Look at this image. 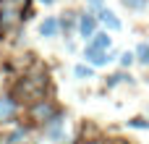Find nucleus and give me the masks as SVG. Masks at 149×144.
Returning a JSON list of instances; mask_svg holds the SVG:
<instances>
[{
	"mask_svg": "<svg viewBox=\"0 0 149 144\" xmlns=\"http://www.w3.org/2000/svg\"><path fill=\"white\" fill-rule=\"evenodd\" d=\"M31 115L37 118V121H45V123H50L58 113H55V108L50 105V102H37L34 105V110H31Z\"/></svg>",
	"mask_w": 149,
	"mask_h": 144,
	"instance_id": "1",
	"label": "nucleus"
},
{
	"mask_svg": "<svg viewBox=\"0 0 149 144\" xmlns=\"http://www.w3.org/2000/svg\"><path fill=\"white\" fill-rule=\"evenodd\" d=\"M13 115H16V102H13L10 97H3V94H0V123L10 121Z\"/></svg>",
	"mask_w": 149,
	"mask_h": 144,
	"instance_id": "2",
	"label": "nucleus"
},
{
	"mask_svg": "<svg viewBox=\"0 0 149 144\" xmlns=\"http://www.w3.org/2000/svg\"><path fill=\"white\" fill-rule=\"evenodd\" d=\"M86 60L94 63V66H105V63L110 60V55H107L105 50H97V47H89V45H86Z\"/></svg>",
	"mask_w": 149,
	"mask_h": 144,
	"instance_id": "3",
	"label": "nucleus"
},
{
	"mask_svg": "<svg viewBox=\"0 0 149 144\" xmlns=\"http://www.w3.org/2000/svg\"><path fill=\"white\" fill-rule=\"evenodd\" d=\"M58 29H60V24H58V18H47L42 26H39V31H42V37H55L58 34Z\"/></svg>",
	"mask_w": 149,
	"mask_h": 144,
	"instance_id": "4",
	"label": "nucleus"
},
{
	"mask_svg": "<svg viewBox=\"0 0 149 144\" xmlns=\"http://www.w3.org/2000/svg\"><path fill=\"white\" fill-rule=\"evenodd\" d=\"M79 31H81V37H94V18L92 16H84L79 21Z\"/></svg>",
	"mask_w": 149,
	"mask_h": 144,
	"instance_id": "5",
	"label": "nucleus"
},
{
	"mask_svg": "<svg viewBox=\"0 0 149 144\" xmlns=\"http://www.w3.org/2000/svg\"><path fill=\"white\" fill-rule=\"evenodd\" d=\"M100 16H102V21H105V26H107V29H113V31H118V29H120V21L115 18V13H110V10H102Z\"/></svg>",
	"mask_w": 149,
	"mask_h": 144,
	"instance_id": "6",
	"label": "nucleus"
},
{
	"mask_svg": "<svg viewBox=\"0 0 149 144\" xmlns=\"http://www.w3.org/2000/svg\"><path fill=\"white\" fill-rule=\"evenodd\" d=\"M89 47H97V50H107L110 47V37L102 31V34H94V39L89 42Z\"/></svg>",
	"mask_w": 149,
	"mask_h": 144,
	"instance_id": "7",
	"label": "nucleus"
},
{
	"mask_svg": "<svg viewBox=\"0 0 149 144\" xmlns=\"http://www.w3.org/2000/svg\"><path fill=\"white\" fill-rule=\"evenodd\" d=\"M136 60L141 66H149V45H139L136 47Z\"/></svg>",
	"mask_w": 149,
	"mask_h": 144,
	"instance_id": "8",
	"label": "nucleus"
},
{
	"mask_svg": "<svg viewBox=\"0 0 149 144\" xmlns=\"http://www.w3.org/2000/svg\"><path fill=\"white\" fill-rule=\"evenodd\" d=\"M24 136H26V131H24V129H18V131H13V134L8 136V144H18Z\"/></svg>",
	"mask_w": 149,
	"mask_h": 144,
	"instance_id": "9",
	"label": "nucleus"
},
{
	"mask_svg": "<svg viewBox=\"0 0 149 144\" xmlns=\"http://www.w3.org/2000/svg\"><path fill=\"white\" fill-rule=\"evenodd\" d=\"M76 76H79V79L92 76V68H89V66H76Z\"/></svg>",
	"mask_w": 149,
	"mask_h": 144,
	"instance_id": "10",
	"label": "nucleus"
},
{
	"mask_svg": "<svg viewBox=\"0 0 149 144\" xmlns=\"http://www.w3.org/2000/svg\"><path fill=\"white\" fill-rule=\"evenodd\" d=\"M123 5H128V8H136V10H139V8H144V5H147V0H123Z\"/></svg>",
	"mask_w": 149,
	"mask_h": 144,
	"instance_id": "11",
	"label": "nucleus"
},
{
	"mask_svg": "<svg viewBox=\"0 0 149 144\" xmlns=\"http://www.w3.org/2000/svg\"><path fill=\"white\" fill-rule=\"evenodd\" d=\"M131 60H134V55H131V52H126V55H120V63H123V66H131Z\"/></svg>",
	"mask_w": 149,
	"mask_h": 144,
	"instance_id": "12",
	"label": "nucleus"
},
{
	"mask_svg": "<svg viewBox=\"0 0 149 144\" xmlns=\"http://www.w3.org/2000/svg\"><path fill=\"white\" fill-rule=\"evenodd\" d=\"M89 3H94V5H97V3H100V0H89Z\"/></svg>",
	"mask_w": 149,
	"mask_h": 144,
	"instance_id": "13",
	"label": "nucleus"
},
{
	"mask_svg": "<svg viewBox=\"0 0 149 144\" xmlns=\"http://www.w3.org/2000/svg\"><path fill=\"white\" fill-rule=\"evenodd\" d=\"M42 3H52V0H42Z\"/></svg>",
	"mask_w": 149,
	"mask_h": 144,
	"instance_id": "14",
	"label": "nucleus"
}]
</instances>
